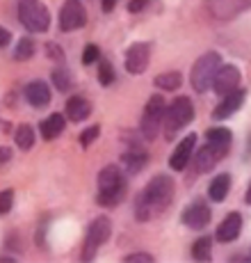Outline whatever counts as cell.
<instances>
[{"label":"cell","instance_id":"31","mask_svg":"<svg viewBox=\"0 0 251 263\" xmlns=\"http://www.w3.org/2000/svg\"><path fill=\"white\" fill-rule=\"evenodd\" d=\"M46 55L53 62H57V64H64V50L59 48V44H55V42H48L46 44Z\"/></svg>","mask_w":251,"mask_h":263},{"label":"cell","instance_id":"12","mask_svg":"<svg viewBox=\"0 0 251 263\" xmlns=\"http://www.w3.org/2000/svg\"><path fill=\"white\" fill-rule=\"evenodd\" d=\"M213 217V211L203 199H194L187 209L183 211V224L192 231H201Z\"/></svg>","mask_w":251,"mask_h":263},{"label":"cell","instance_id":"21","mask_svg":"<svg viewBox=\"0 0 251 263\" xmlns=\"http://www.w3.org/2000/svg\"><path fill=\"white\" fill-rule=\"evenodd\" d=\"M153 85L162 92H176V89L183 85V76L178 71H164V73H158L153 78Z\"/></svg>","mask_w":251,"mask_h":263},{"label":"cell","instance_id":"22","mask_svg":"<svg viewBox=\"0 0 251 263\" xmlns=\"http://www.w3.org/2000/svg\"><path fill=\"white\" fill-rule=\"evenodd\" d=\"M34 140H37V135H34V128L30 124H21L16 128V133H14V142L21 151H28L34 146Z\"/></svg>","mask_w":251,"mask_h":263},{"label":"cell","instance_id":"30","mask_svg":"<svg viewBox=\"0 0 251 263\" xmlns=\"http://www.w3.org/2000/svg\"><path fill=\"white\" fill-rule=\"evenodd\" d=\"M100 60V48L96 44H87L85 46V53H82V64L85 67H92V64H96Z\"/></svg>","mask_w":251,"mask_h":263},{"label":"cell","instance_id":"28","mask_svg":"<svg viewBox=\"0 0 251 263\" xmlns=\"http://www.w3.org/2000/svg\"><path fill=\"white\" fill-rule=\"evenodd\" d=\"M98 135H100V126H98V124H94V126H89V128H85L82 133L78 135L80 146H82V149H87V146H92V144L98 140Z\"/></svg>","mask_w":251,"mask_h":263},{"label":"cell","instance_id":"3","mask_svg":"<svg viewBox=\"0 0 251 263\" xmlns=\"http://www.w3.org/2000/svg\"><path fill=\"white\" fill-rule=\"evenodd\" d=\"M194 121V105L187 96H178L167 110H164V119H162V130L164 138L174 140L176 133L190 126Z\"/></svg>","mask_w":251,"mask_h":263},{"label":"cell","instance_id":"24","mask_svg":"<svg viewBox=\"0 0 251 263\" xmlns=\"http://www.w3.org/2000/svg\"><path fill=\"white\" fill-rule=\"evenodd\" d=\"M210 247H213L210 236H201V238H197V240H194V245H192V259L194 261H210V259H213Z\"/></svg>","mask_w":251,"mask_h":263},{"label":"cell","instance_id":"17","mask_svg":"<svg viewBox=\"0 0 251 263\" xmlns=\"http://www.w3.org/2000/svg\"><path fill=\"white\" fill-rule=\"evenodd\" d=\"M89 115H92V103H89L85 96H71V99L67 101V110H64V117H67L69 121L78 124V121L89 119Z\"/></svg>","mask_w":251,"mask_h":263},{"label":"cell","instance_id":"19","mask_svg":"<svg viewBox=\"0 0 251 263\" xmlns=\"http://www.w3.org/2000/svg\"><path fill=\"white\" fill-rule=\"evenodd\" d=\"M64 128H67V117H64V115H59V112L48 115V117L39 124V133H41V138L46 140V142L55 140L57 135H62Z\"/></svg>","mask_w":251,"mask_h":263},{"label":"cell","instance_id":"9","mask_svg":"<svg viewBox=\"0 0 251 263\" xmlns=\"http://www.w3.org/2000/svg\"><path fill=\"white\" fill-rule=\"evenodd\" d=\"M149 62H151V44L149 42L130 44L128 50H126V58H123L126 71L133 76H142L149 69Z\"/></svg>","mask_w":251,"mask_h":263},{"label":"cell","instance_id":"8","mask_svg":"<svg viewBox=\"0 0 251 263\" xmlns=\"http://www.w3.org/2000/svg\"><path fill=\"white\" fill-rule=\"evenodd\" d=\"M87 23V9L80 0H64L59 9V30L62 32H75Z\"/></svg>","mask_w":251,"mask_h":263},{"label":"cell","instance_id":"33","mask_svg":"<svg viewBox=\"0 0 251 263\" xmlns=\"http://www.w3.org/2000/svg\"><path fill=\"white\" fill-rule=\"evenodd\" d=\"M151 3V0H130L128 3V12H133V14H139L142 9H147V5Z\"/></svg>","mask_w":251,"mask_h":263},{"label":"cell","instance_id":"35","mask_svg":"<svg viewBox=\"0 0 251 263\" xmlns=\"http://www.w3.org/2000/svg\"><path fill=\"white\" fill-rule=\"evenodd\" d=\"M9 160H12V149H9V146H5V144H0V165L9 163Z\"/></svg>","mask_w":251,"mask_h":263},{"label":"cell","instance_id":"29","mask_svg":"<svg viewBox=\"0 0 251 263\" xmlns=\"http://www.w3.org/2000/svg\"><path fill=\"white\" fill-rule=\"evenodd\" d=\"M14 209V190L5 188L0 190V215H7Z\"/></svg>","mask_w":251,"mask_h":263},{"label":"cell","instance_id":"20","mask_svg":"<svg viewBox=\"0 0 251 263\" xmlns=\"http://www.w3.org/2000/svg\"><path fill=\"white\" fill-rule=\"evenodd\" d=\"M228 192H231V176L228 174H217L213 181H210V185H208L210 201H217V204H222L226 197H228Z\"/></svg>","mask_w":251,"mask_h":263},{"label":"cell","instance_id":"27","mask_svg":"<svg viewBox=\"0 0 251 263\" xmlns=\"http://www.w3.org/2000/svg\"><path fill=\"white\" fill-rule=\"evenodd\" d=\"M114 78H117V71H114L112 62L110 60H98V83L103 87H110L114 83Z\"/></svg>","mask_w":251,"mask_h":263},{"label":"cell","instance_id":"5","mask_svg":"<svg viewBox=\"0 0 251 263\" xmlns=\"http://www.w3.org/2000/svg\"><path fill=\"white\" fill-rule=\"evenodd\" d=\"M18 21L28 32H46L50 28V12L41 0H18Z\"/></svg>","mask_w":251,"mask_h":263},{"label":"cell","instance_id":"18","mask_svg":"<svg viewBox=\"0 0 251 263\" xmlns=\"http://www.w3.org/2000/svg\"><path fill=\"white\" fill-rule=\"evenodd\" d=\"M121 163H123V167H126V174H137V172H142L144 165L149 163V154L139 144H133L121 156Z\"/></svg>","mask_w":251,"mask_h":263},{"label":"cell","instance_id":"10","mask_svg":"<svg viewBox=\"0 0 251 263\" xmlns=\"http://www.w3.org/2000/svg\"><path fill=\"white\" fill-rule=\"evenodd\" d=\"M228 149H231V144H217V142H208L205 146H201L199 154L194 156V170H197V174L210 172L228 154Z\"/></svg>","mask_w":251,"mask_h":263},{"label":"cell","instance_id":"34","mask_svg":"<svg viewBox=\"0 0 251 263\" xmlns=\"http://www.w3.org/2000/svg\"><path fill=\"white\" fill-rule=\"evenodd\" d=\"M9 44H12V32H9L7 28H3V25H0V48H7Z\"/></svg>","mask_w":251,"mask_h":263},{"label":"cell","instance_id":"37","mask_svg":"<svg viewBox=\"0 0 251 263\" xmlns=\"http://www.w3.org/2000/svg\"><path fill=\"white\" fill-rule=\"evenodd\" d=\"M244 201L251 204V183H249V188H247V195H244Z\"/></svg>","mask_w":251,"mask_h":263},{"label":"cell","instance_id":"1","mask_svg":"<svg viewBox=\"0 0 251 263\" xmlns=\"http://www.w3.org/2000/svg\"><path fill=\"white\" fill-rule=\"evenodd\" d=\"M176 181L169 174H158L144 185V190L135 197V217L139 222H151L167 211L174 201Z\"/></svg>","mask_w":251,"mask_h":263},{"label":"cell","instance_id":"23","mask_svg":"<svg viewBox=\"0 0 251 263\" xmlns=\"http://www.w3.org/2000/svg\"><path fill=\"white\" fill-rule=\"evenodd\" d=\"M50 80H53V85L57 87V92H69L73 85V78H71V71H69L67 67H55L53 73H50Z\"/></svg>","mask_w":251,"mask_h":263},{"label":"cell","instance_id":"38","mask_svg":"<svg viewBox=\"0 0 251 263\" xmlns=\"http://www.w3.org/2000/svg\"><path fill=\"white\" fill-rule=\"evenodd\" d=\"M0 126H3V121H0Z\"/></svg>","mask_w":251,"mask_h":263},{"label":"cell","instance_id":"2","mask_svg":"<svg viewBox=\"0 0 251 263\" xmlns=\"http://www.w3.org/2000/svg\"><path fill=\"white\" fill-rule=\"evenodd\" d=\"M126 197V174L119 165H108L98 174V204L105 209L119 206Z\"/></svg>","mask_w":251,"mask_h":263},{"label":"cell","instance_id":"11","mask_svg":"<svg viewBox=\"0 0 251 263\" xmlns=\"http://www.w3.org/2000/svg\"><path fill=\"white\" fill-rule=\"evenodd\" d=\"M240 83H242V73L235 64H222L219 71L215 73L213 80V89L217 92V96H226L235 89H240Z\"/></svg>","mask_w":251,"mask_h":263},{"label":"cell","instance_id":"36","mask_svg":"<svg viewBox=\"0 0 251 263\" xmlns=\"http://www.w3.org/2000/svg\"><path fill=\"white\" fill-rule=\"evenodd\" d=\"M114 5H117V0H103V12H112Z\"/></svg>","mask_w":251,"mask_h":263},{"label":"cell","instance_id":"25","mask_svg":"<svg viewBox=\"0 0 251 263\" xmlns=\"http://www.w3.org/2000/svg\"><path fill=\"white\" fill-rule=\"evenodd\" d=\"M37 53V42H34L32 37H23V39H18V44H16V48H14V58L16 60H30L32 55Z\"/></svg>","mask_w":251,"mask_h":263},{"label":"cell","instance_id":"32","mask_svg":"<svg viewBox=\"0 0 251 263\" xmlns=\"http://www.w3.org/2000/svg\"><path fill=\"white\" fill-rule=\"evenodd\" d=\"M123 261H128V263H137V261L149 263V261H153V254H149V252H133V254H126Z\"/></svg>","mask_w":251,"mask_h":263},{"label":"cell","instance_id":"13","mask_svg":"<svg viewBox=\"0 0 251 263\" xmlns=\"http://www.w3.org/2000/svg\"><path fill=\"white\" fill-rule=\"evenodd\" d=\"M197 133H187L183 140L178 142V146L174 149L172 158H169V167H172L174 172H183L185 167H187V163L192 160L194 156V146H197Z\"/></svg>","mask_w":251,"mask_h":263},{"label":"cell","instance_id":"26","mask_svg":"<svg viewBox=\"0 0 251 263\" xmlns=\"http://www.w3.org/2000/svg\"><path fill=\"white\" fill-rule=\"evenodd\" d=\"M205 138L208 142H217V144H231L233 142V133L226 126H213V128L205 130Z\"/></svg>","mask_w":251,"mask_h":263},{"label":"cell","instance_id":"14","mask_svg":"<svg viewBox=\"0 0 251 263\" xmlns=\"http://www.w3.org/2000/svg\"><path fill=\"white\" fill-rule=\"evenodd\" d=\"M244 99H247V92H244V89H235V92L222 96V103L213 110V119L222 121L226 117H231L233 112H238V110L244 105Z\"/></svg>","mask_w":251,"mask_h":263},{"label":"cell","instance_id":"6","mask_svg":"<svg viewBox=\"0 0 251 263\" xmlns=\"http://www.w3.org/2000/svg\"><path fill=\"white\" fill-rule=\"evenodd\" d=\"M112 236V220L108 215H98L94 217V222L89 224L87 229V236H85V242H82V261H92L96 259L98 250L110 240Z\"/></svg>","mask_w":251,"mask_h":263},{"label":"cell","instance_id":"15","mask_svg":"<svg viewBox=\"0 0 251 263\" xmlns=\"http://www.w3.org/2000/svg\"><path fill=\"white\" fill-rule=\"evenodd\" d=\"M23 94H25V101H28L32 108H39V110L46 108L50 103V99H53L50 87L44 83V80H32V83H28L23 89Z\"/></svg>","mask_w":251,"mask_h":263},{"label":"cell","instance_id":"7","mask_svg":"<svg viewBox=\"0 0 251 263\" xmlns=\"http://www.w3.org/2000/svg\"><path fill=\"white\" fill-rule=\"evenodd\" d=\"M164 110H167V101H164L162 94H151L147 105H144L142 112V124H139V130H142L144 140H155L162 128V119H164Z\"/></svg>","mask_w":251,"mask_h":263},{"label":"cell","instance_id":"16","mask_svg":"<svg viewBox=\"0 0 251 263\" xmlns=\"http://www.w3.org/2000/svg\"><path fill=\"white\" fill-rule=\"evenodd\" d=\"M242 231V215L240 213H228L217 227V240L219 242H233Z\"/></svg>","mask_w":251,"mask_h":263},{"label":"cell","instance_id":"4","mask_svg":"<svg viewBox=\"0 0 251 263\" xmlns=\"http://www.w3.org/2000/svg\"><path fill=\"white\" fill-rule=\"evenodd\" d=\"M222 55L217 53V50H208V53H203L201 58L194 62L192 67V73H190V83H192L194 92L203 94L208 92L210 87H213V80H215V73L219 71V67H222Z\"/></svg>","mask_w":251,"mask_h":263}]
</instances>
